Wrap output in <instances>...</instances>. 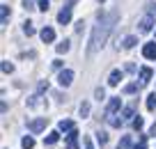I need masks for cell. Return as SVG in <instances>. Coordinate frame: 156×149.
Here are the masks:
<instances>
[{"mask_svg": "<svg viewBox=\"0 0 156 149\" xmlns=\"http://www.w3.org/2000/svg\"><path fill=\"white\" fill-rule=\"evenodd\" d=\"M115 21H117V12H112V14L99 12L97 14V25L92 28V37H90V46H87V58H92L99 48L106 44V39H108V34H110Z\"/></svg>", "mask_w": 156, "mask_h": 149, "instance_id": "cell-1", "label": "cell"}, {"mask_svg": "<svg viewBox=\"0 0 156 149\" xmlns=\"http://www.w3.org/2000/svg\"><path fill=\"white\" fill-rule=\"evenodd\" d=\"M73 2H76V0H69V5L58 14V23H60V25H67L69 21H71V5H73Z\"/></svg>", "mask_w": 156, "mask_h": 149, "instance_id": "cell-2", "label": "cell"}, {"mask_svg": "<svg viewBox=\"0 0 156 149\" xmlns=\"http://www.w3.org/2000/svg\"><path fill=\"white\" fill-rule=\"evenodd\" d=\"M58 83H60L62 87H69V85L73 83V71H71V69H64V71H60Z\"/></svg>", "mask_w": 156, "mask_h": 149, "instance_id": "cell-3", "label": "cell"}, {"mask_svg": "<svg viewBox=\"0 0 156 149\" xmlns=\"http://www.w3.org/2000/svg\"><path fill=\"white\" fill-rule=\"evenodd\" d=\"M122 108V99L119 96H112L110 101H108V110H106V117H112V112H117Z\"/></svg>", "mask_w": 156, "mask_h": 149, "instance_id": "cell-4", "label": "cell"}, {"mask_svg": "<svg viewBox=\"0 0 156 149\" xmlns=\"http://www.w3.org/2000/svg\"><path fill=\"white\" fill-rule=\"evenodd\" d=\"M46 124H48V119H46V117H39V119L30 122L28 129L32 131V133H39V131H44V129H46Z\"/></svg>", "mask_w": 156, "mask_h": 149, "instance_id": "cell-5", "label": "cell"}, {"mask_svg": "<svg viewBox=\"0 0 156 149\" xmlns=\"http://www.w3.org/2000/svg\"><path fill=\"white\" fill-rule=\"evenodd\" d=\"M138 25H140V28H138L140 32H149V30H151V25H154V16H151V14L142 16V19H140V23H138Z\"/></svg>", "mask_w": 156, "mask_h": 149, "instance_id": "cell-6", "label": "cell"}, {"mask_svg": "<svg viewBox=\"0 0 156 149\" xmlns=\"http://www.w3.org/2000/svg\"><path fill=\"white\" fill-rule=\"evenodd\" d=\"M142 55H145L147 60H156V41L145 44V48H142Z\"/></svg>", "mask_w": 156, "mask_h": 149, "instance_id": "cell-7", "label": "cell"}, {"mask_svg": "<svg viewBox=\"0 0 156 149\" xmlns=\"http://www.w3.org/2000/svg\"><path fill=\"white\" fill-rule=\"evenodd\" d=\"M67 149H78V131L76 129L67 135Z\"/></svg>", "mask_w": 156, "mask_h": 149, "instance_id": "cell-8", "label": "cell"}, {"mask_svg": "<svg viewBox=\"0 0 156 149\" xmlns=\"http://www.w3.org/2000/svg\"><path fill=\"white\" fill-rule=\"evenodd\" d=\"M122 76H124V73L119 71V69H112V71H110V78H108V85H112V87H115V85H119Z\"/></svg>", "mask_w": 156, "mask_h": 149, "instance_id": "cell-9", "label": "cell"}, {"mask_svg": "<svg viewBox=\"0 0 156 149\" xmlns=\"http://www.w3.org/2000/svg\"><path fill=\"white\" fill-rule=\"evenodd\" d=\"M73 129H76V126H73V122L71 119H62V122H60V124H58V131H62V133H71V131Z\"/></svg>", "mask_w": 156, "mask_h": 149, "instance_id": "cell-10", "label": "cell"}, {"mask_svg": "<svg viewBox=\"0 0 156 149\" xmlns=\"http://www.w3.org/2000/svg\"><path fill=\"white\" fill-rule=\"evenodd\" d=\"M53 39H55V30L53 28H44L41 30V41L44 44H51Z\"/></svg>", "mask_w": 156, "mask_h": 149, "instance_id": "cell-11", "label": "cell"}, {"mask_svg": "<svg viewBox=\"0 0 156 149\" xmlns=\"http://www.w3.org/2000/svg\"><path fill=\"white\" fill-rule=\"evenodd\" d=\"M149 78H151V69L149 67H142L140 69V83L145 85V83H149Z\"/></svg>", "mask_w": 156, "mask_h": 149, "instance_id": "cell-12", "label": "cell"}, {"mask_svg": "<svg viewBox=\"0 0 156 149\" xmlns=\"http://www.w3.org/2000/svg\"><path fill=\"white\" fill-rule=\"evenodd\" d=\"M58 140H60V133H58V131H53V133H48V135L44 138V142H46V144H55Z\"/></svg>", "mask_w": 156, "mask_h": 149, "instance_id": "cell-13", "label": "cell"}, {"mask_svg": "<svg viewBox=\"0 0 156 149\" xmlns=\"http://www.w3.org/2000/svg\"><path fill=\"white\" fill-rule=\"evenodd\" d=\"M133 112H136V103H131V106H126V108H124L122 117H124V119H131V117H133Z\"/></svg>", "mask_w": 156, "mask_h": 149, "instance_id": "cell-14", "label": "cell"}, {"mask_svg": "<svg viewBox=\"0 0 156 149\" xmlns=\"http://www.w3.org/2000/svg\"><path fill=\"white\" fill-rule=\"evenodd\" d=\"M147 108H149V110H156V92H151V94L147 96Z\"/></svg>", "mask_w": 156, "mask_h": 149, "instance_id": "cell-15", "label": "cell"}, {"mask_svg": "<svg viewBox=\"0 0 156 149\" xmlns=\"http://www.w3.org/2000/svg\"><path fill=\"white\" fill-rule=\"evenodd\" d=\"M138 44V37H133V34H129L126 39H124V48H133Z\"/></svg>", "mask_w": 156, "mask_h": 149, "instance_id": "cell-16", "label": "cell"}, {"mask_svg": "<svg viewBox=\"0 0 156 149\" xmlns=\"http://www.w3.org/2000/svg\"><path fill=\"white\" fill-rule=\"evenodd\" d=\"M0 14H2V28H5V25H7V19H9V7L2 5V7H0Z\"/></svg>", "mask_w": 156, "mask_h": 149, "instance_id": "cell-17", "label": "cell"}, {"mask_svg": "<svg viewBox=\"0 0 156 149\" xmlns=\"http://www.w3.org/2000/svg\"><path fill=\"white\" fill-rule=\"evenodd\" d=\"M131 147V138H129V135H124L122 140H119V144H117V149H129Z\"/></svg>", "mask_w": 156, "mask_h": 149, "instance_id": "cell-18", "label": "cell"}, {"mask_svg": "<svg viewBox=\"0 0 156 149\" xmlns=\"http://www.w3.org/2000/svg\"><path fill=\"white\" fill-rule=\"evenodd\" d=\"M21 144H23V149H32L34 147V140L30 138V135H25V138L21 140Z\"/></svg>", "mask_w": 156, "mask_h": 149, "instance_id": "cell-19", "label": "cell"}, {"mask_svg": "<svg viewBox=\"0 0 156 149\" xmlns=\"http://www.w3.org/2000/svg\"><path fill=\"white\" fill-rule=\"evenodd\" d=\"M140 90V85H138V83H129L126 87H124V92H126V94H133V92H138Z\"/></svg>", "mask_w": 156, "mask_h": 149, "instance_id": "cell-20", "label": "cell"}, {"mask_svg": "<svg viewBox=\"0 0 156 149\" xmlns=\"http://www.w3.org/2000/svg\"><path fill=\"white\" fill-rule=\"evenodd\" d=\"M23 32L28 34V37H30V34H34V25L30 23V21H25V23H23Z\"/></svg>", "mask_w": 156, "mask_h": 149, "instance_id": "cell-21", "label": "cell"}, {"mask_svg": "<svg viewBox=\"0 0 156 149\" xmlns=\"http://www.w3.org/2000/svg\"><path fill=\"white\" fill-rule=\"evenodd\" d=\"M78 110H80V117H87V115H90V103H87V101L80 103V108H78Z\"/></svg>", "mask_w": 156, "mask_h": 149, "instance_id": "cell-22", "label": "cell"}, {"mask_svg": "<svg viewBox=\"0 0 156 149\" xmlns=\"http://www.w3.org/2000/svg\"><path fill=\"white\" fill-rule=\"evenodd\" d=\"M133 149H147V135H140V140H138V144Z\"/></svg>", "mask_w": 156, "mask_h": 149, "instance_id": "cell-23", "label": "cell"}, {"mask_svg": "<svg viewBox=\"0 0 156 149\" xmlns=\"http://www.w3.org/2000/svg\"><path fill=\"white\" fill-rule=\"evenodd\" d=\"M94 96H97L99 101H103V99H106V90H103V87H97V90H94Z\"/></svg>", "mask_w": 156, "mask_h": 149, "instance_id": "cell-24", "label": "cell"}, {"mask_svg": "<svg viewBox=\"0 0 156 149\" xmlns=\"http://www.w3.org/2000/svg\"><path fill=\"white\" fill-rule=\"evenodd\" d=\"M67 51H69V41L64 39V41H60V44H58V53H67Z\"/></svg>", "mask_w": 156, "mask_h": 149, "instance_id": "cell-25", "label": "cell"}, {"mask_svg": "<svg viewBox=\"0 0 156 149\" xmlns=\"http://www.w3.org/2000/svg\"><path fill=\"white\" fill-rule=\"evenodd\" d=\"M142 126H145V122H142V117H133V129H136V131H140Z\"/></svg>", "mask_w": 156, "mask_h": 149, "instance_id": "cell-26", "label": "cell"}, {"mask_svg": "<svg viewBox=\"0 0 156 149\" xmlns=\"http://www.w3.org/2000/svg\"><path fill=\"white\" fill-rule=\"evenodd\" d=\"M2 71H5V73H12V71H14V64L7 62V60H2Z\"/></svg>", "mask_w": 156, "mask_h": 149, "instance_id": "cell-27", "label": "cell"}, {"mask_svg": "<svg viewBox=\"0 0 156 149\" xmlns=\"http://www.w3.org/2000/svg\"><path fill=\"white\" fill-rule=\"evenodd\" d=\"M97 140H99V144H106V142H108V133L99 131V133H97Z\"/></svg>", "mask_w": 156, "mask_h": 149, "instance_id": "cell-28", "label": "cell"}, {"mask_svg": "<svg viewBox=\"0 0 156 149\" xmlns=\"http://www.w3.org/2000/svg\"><path fill=\"white\" fill-rule=\"evenodd\" d=\"M48 7H51L48 0H41V2H39V9H41V12H48Z\"/></svg>", "mask_w": 156, "mask_h": 149, "instance_id": "cell-29", "label": "cell"}, {"mask_svg": "<svg viewBox=\"0 0 156 149\" xmlns=\"http://www.w3.org/2000/svg\"><path fill=\"white\" fill-rule=\"evenodd\" d=\"M23 7H25V9H34V2H32V0H23Z\"/></svg>", "mask_w": 156, "mask_h": 149, "instance_id": "cell-30", "label": "cell"}, {"mask_svg": "<svg viewBox=\"0 0 156 149\" xmlns=\"http://www.w3.org/2000/svg\"><path fill=\"white\" fill-rule=\"evenodd\" d=\"M124 71H129V73H136L138 69H136V64H131V62H129L126 67H124Z\"/></svg>", "mask_w": 156, "mask_h": 149, "instance_id": "cell-31", "label": "cell"}, {"mask_svg": "<svg viewBox=\"0 0 156 149\" xmlns=\"http://www.w3.org/2000/svg\"><path fill=\"white\" fill-rule=\"evenodd\" d=\"M46 90H48V83H39V87H37L39 94H41V92H46Z\"/></svg>", "mask_w": 156, "mask_h": 149, "instance_id": "cell-32", "label": "cell"}, {"mask_svg": "<svg viewBox=\"0 0 156 149\" xmlns=\"http://www.w3.org/2000/svg\"><path fill=\"white\" fill-rule=\"evenodd\" d=\"M147 9H149V14H156V5H154V2H149V5H147Z\"/></svg>", "mask_w": 156, "mask_h": 149, "instance_id": "cell-33", "label": "cell"}, {"mask_svg": "<svg viewBox=\"0 0 156 149\" xmlns=\"http://www.w3.org/2000/svg\"><path fill=\"white\" fill-rule=\"evenodd\" d=\"M83 142H85V149H94V147H92V142H90V138H85Z\"/></svg>", "mask_w": 156, "mask_h": 149, "instance_id": "cell-34", "label": "cell"}, {"mask_svg": "<svg viewBox=\"0 0 156 149\" xmlns=\"http://www.w3.org/2000/svg\"><path fill=\"white\" fill-rule=\"evenodd\" d=\"M149 133H151V135H156V124H154V126L149 129Z\"/></svg>", "mask_w": 156, "mask_h": 149, "instance_id": "cell-35", "label": "cell"}, {"mask_svg": "<svg viewBox=\"0 0 156 149\" xmlns=\"http://www.w3.org/2000/svg\"><path fill=\"white\" fill-rule=\"evenodd\" d=\"M99 2H103V0H99Z\"/></svg>", "mask_w": 156, "mask_h": 149, "instance_id": "cell-36", "label": "cell"}]
</instances>
